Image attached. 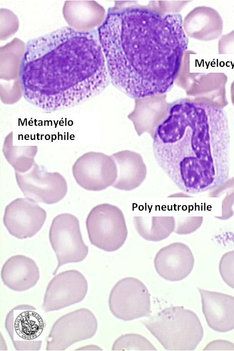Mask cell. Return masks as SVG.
Segmentation results:
<instances>
[{
  "label": "cell",
  "instance_id": "6da1fadb",
  "mask_svg": "<svg viewBox=\"0 0 234 351\" xmlns=\"http://www.w3.org/2000/svg\"><path fill=\"white\" fill-rule=\"evenodd\" d=\"M97 30L115 88L136 99L172 89L189 42L180 14L115 6Z\"/></svg>",
  "mask_w": 234,
  "mask_h": 351
},
{
  "label": "cell",
  "instance_id": "7a4b0ae2",
  "mask_svg": "<svg viewBox=\"0 0 234 351\" xmlns=\"http://www.w3.org/2000/svg\"><path fill=\"white\" fill-rule=\"evenodd\" d=\"M20 79L25 100L45 111L70 108L98 96L110 82L98 30L65 26L30 39Z\"/></svg>",
  "mask_w": 234,
  "mask_h": 351
},
{
  "label": "cell",
  "instance_id": "3957f363",
  "mask_svg": "<svg viewBox=\"0 0 234 351\" xmlns=\"http://www.w3.org/2000/svg\"><path fill=\"white\" fill-rule=\"evenodd\" d=\"M158 166L181 191L196 194L223 184L230 171V131L223 109L181 98L168 107L153 136Z\"/></svg>",
  "mask_w": 234,
  "mask_h": 351
},
{
  "label": "cell",
  "instance_id": "277c9868",
  "mask_svg": "<svg viewBox=\"0 0 234 351\" xmlns=\"http://www.w3.org/2000/svg\"><path fill=\"white\" fill-rule=\"evenodd\" d=\"M143 324L168 351H193L203 337L197 315L183 307L167 308Z\"/></svg>",
  "mask_w": 234,
  "mask_h": 351
},
{
  "label": "cell",
  "instance_id": "5b68a950",
  "mask_svg": "<svg viewBox=\"0 0 234 351\" xmlns=\"http://www.w3.org/2000/svg\"><path fill=\"white\" fill-rule=\"evenodd\" d=\"M91 243L106 252L118 250L125 243L128 230L122 211L117 206L102 203L95 206L86 221Z\"/></svg>",
  "mask_w": 234,
  "mask_h": 351
},
{
  "label": "cell",
  "instance_id": "8992f818",
  "mask_svg": "<svg viewBox=\"0 0 234 351\" xmlns=\"http://www.w3.org/2000/svg\"><path fill=\"white\" fill-rule=\"evenodd\" d=\"M49 236L58 262L53 274L65 264L82 261L88 254V247L83 240L79 221L72 214L57 215L52 222Z\"/></svg>",
  "mask_w": 234,
  "mask_h": 351
},
{
  "label": "cell",
  "instance_id": "52a82bcc",
  "mask_svg": "<svg viewBox=\"0 0 234 351\" xmlns=\"http://www.w3.org/2000/svg\"><path fill=\"white\" fill-rule=\"evenodd\" d=\"M46 326L45 319L35 307L22 304L7 313L5 327L17 351L39 350L42 341L37 340Z\"/></svg>",
  "mask_w": 234,
  "mask_h": 351
},
{
  "label": "cell",
  "instance_id": "ba28073f",
  "mask_svg": "<svg viewBox=\"0 0 234 351\" xmlns=\"http://www.w3.org/2000/svg\"><path fill=\"white\" fill-rule=\"evenodd\" d=\"M17 184L24 196L33 201L47 204L62 200L67 192L65 178L58 172H48L45 167L35 163L24 173L15 171Z\"/></svg>",
  "mask_w": 234,
  "mask_h": 351
},
{
  "label": "cell",
  "instance_id": "9c48e42d",
  "mask_svg": "<svg viewBox=\"0 0 234 351\" xmlns=\"http://www.w3.org/2000/svg\"><path fill=\"white\" fill-rule=\"evenodd\" d=\"M98 322L89 310L81 308L59 318L47 338V351H64L76 342L92 337Z\"/></svg>",
  "mask_w": 234,
  "mask_h": 351
},
{
  "label": "cell",
  "instance_id": "30bf717a",
  "mask_svg": "<svg viewBox=\"0 0 234 351\" xmlns=\"http://www.w3.org/2000/svg\"><path fill=\"white\" fill-rule=\"evenodd\" d=\"M109 306L117 318L129 321L149 315L150 294L137 278L125 277L118 281L111 291Z\"/></svg>",
  "mask_w": 234,
  "mask_h": 351
},
{
  "label": "cell",
  "instance_id": "8fae6325",
  "mask_svg": "<svg viewBox=\"0 0 234 351\" xmlns=\"http://www.w3.org/2000/svg\"><path fill=\"white\" fill-rule=\"evenodd\" d=\"M72 173L81 187L92 191L112 186L117 176V167L111 156L96 152H89L79 156L73 165Z\"/></svg>",
  "mask_w": 234,
  "mask_h": 351
},
{
  "label": "cell",
  "instance_id": "7c38bea8",
  "mask_svg": "<svg viewBox=\"0 0 234 351\" xmlns=\"http://www.w3.org/2000/svg\"><path fill=\"white\" fill-rule=\"evenodd\" d=\"M87 291V280L80 272L75 270L61 272L49 283L42 308L45 312L62 309L82 301Z\"/></svg>",
  "mask_w": 234,
  "mask_h": 351
},
{
  "label": "cell",
  "instance_id": "4fadbf2b",
  "mask_svg": "<svg viewBox=\"0 0 234 351\" xmlns=\"http://www.w3.org/2000/svg\"><path fill=\"white\" fill-rule=\"evenodd\" d=\"M46 213L36 202L18 198L5 208L3 223L10 234L18 239L35 235L42 228Z\"/></svg>",
  "mask_w": 234,
  "mask_h": 351
},
{
  "label": "cell",
  "instance_id": "5bb4252c",
  "mask_svg": "<svg viewBox=\"0 0 234 351\" xmlns=\"http://www.w3.org/2000/svg\"><path fill=\"white\" fill-rule=\"evenodd\" d=\"M195 259L185 244L174 242L162 248L156 254L154 265L158 274L170 281L185 278L193 270Z\"/></svg>",
  "mask_w": 234,
  "mask_h": 351
},
{
  "label": "cell",
  "instance_id": "9a60e30c",
  "mask_svg": "<svg viewBox=\"0 0 234 351\" xmlns=\"http://www.w3.org/2000/svg\"><path fill=\"white\" fill-rule=\"evenodd\" d=\"M202 311L208 326L213 330L225 332L234 329V297L198 289Z\"/></svg>",
  "mask_w": 234,
  "mask_h": 351
},
{
  "label": "cell",
  "instance_id": "2e32d148",
  "mask_svg": "<svg viewBox=\"0 0 234 351\" xmlns=\"http://www.w3.org/2000/svg\"><path fill=\"white\" fill-rule=\"evenodd\" d=\"M40 277L35 261L23 255H16L8 258L1 271V280L10 289L23 292L34 287Z\"/></svg>",
  "mask_w": 234,
  "mask_h": 351
},
{
  "label": "cell",
  "instance_id": "e0dca14e",
  "mask_svg": "<svg viewBox=\"0 0 234 351\" xmlns=\"http://www.w3.org/2000/svg\"><path fill=\"white\" fill-rule=\"evenodd\" d=\"M183 27L190 37L203 41H211L221 35L223 22L216 10L203 6L195 8L186 16Z\"/></svg>",
  "mask_w": 234,
  "mask_h": 351
},
{
  "label": "cell",
  "instance_id": "ac0fdd59",
  "mask_svg": "<svg viewBox=\"0 0 234 351\" xmlns=\"http://www.w3.org/2000/svg\"><path fill=\"white\" fill-rule=\"evenodd\" d=\"M117 169V176L112 186L130 191L138 187L147 175L146 166L141 156L135 152L123 150L112 154Z\"/></svg>",
  "mask_w": 234,
  "mask_h": 351
},
{
  "label": "cell",
  "instance_id": "d6986e66",
  "mask_svg": "<svg viewBox=\"0 0 234 351\" xmlns=\"http://www.w3.org/2000/svg\"><path fill=\"white\" fill-rule=\"evenodd\" d=\"M227 76L224 73H202L195 79L187 94L193 98L223 109L228 104L225 86Z\"/></svg>",
  "mask_w": 234,
  "mask_h": 351
},
{
  "label": "cell",
  "instance_id": "ffe728a7",
  "mask_svg": "<svg viewBox=\"0 0 234 351\" xmlns=\"http://www.w3.org/2000/svg\"><path fill=\"white\" fill-rule=\"evenodd\" d=\"M135 228L143 239L157 242L167 238L174 232V216H134Z\"/></svg>",
  "mask_w": 234,
  "mask_h": 351
},
{
  "label": "cell",
  "instance_id": "44dd1931",
  "mask_svg": "<svg viewBox=\"0 0 234 351\" xmlns=\"http://www.w3.org/2000/svg\"><path fill=\"white\" fill-rule=\"evenodd\" d=\"M13 133L11 132L4 140L2 152L8 162L15 171L24 173L35 163L34 157L38 152L37 146H14Z\"/></svg>",
  "mask_w": 234,
  "mask_h": 351
},
{
  "label": "cell",
  "instance_id": "7402d4cb",
  "mask_svg": "<svg viewBox=\"0 0 234 351\" xmlns=\"http://www.w3.org/2000/svg\"><path fill=\"white\" fill-rule=\"evenodd\" d=\"M113 351H156L145 337L135 333L122 335L114 343Z\"/></svg>",
  "mask_w": 234,
  "mask_h": 351
},
{
  "label": "cell",
  "instance_id": "603a6c76",
  "mask_svg": "<svg viewBox=\"0 0 234 351\" xmlns=\"http://www.w3.org/2000/svg\"><path fill=\"white\" fill-rule=\"evenodd\" d=\"M226 193V195L222 201V215L219 219L226 220L234 214L232 210L234 204V177L227 179L223 184L212 190L209 194L211 197H217L221 194Z\"/></svg>",
  "mask_w": 234,
  "mask_h": 351
},
{
  "label": "cell",
  "instance_id": "cb8c5ba5",
  "mask_svg": "<svg viewBox=\"0 0 234 351\" xmlns=\"http://www.w3.org/2000/svg\"><path fill=\"white\" fill-rule=\"evenodd\" d=\"M219 271L224 281L234 289V250L222 255L219 264Z\"/></svg>",
  "mask_w": 234,
  "mask_h": 351
},
{
  "label": "cell",
  "instance_id": "d4e9b609",
  "mask_svg": "<svg viewBox=\"0 0 234 351\" xmlns=\"http://www.w3.org/2000/svg\"><path fill=\"white\" fill-rule=\"evenodd\" d=\"M176 218L174 232L181 235L194 232L201 226L203 221L202 216H177Z\"/></svg>",
  "mask_w": 234,
  "mask_h": 351
},
{
  "label": "cell",
  "instance_id": "484cf974",
  "mask_svg": "<svg viewBox=\"0 0 234 351\" xmlns=\"http://www.w3.org/2000/svg\"><path fill=\"white\" fill-rule=\"evenodd\" d=\"M219 54H234V30L221 37L218 42Z\"/></svg>",
  "mask_w": 234,
  "mask_h": 351
},
{
  "label": "cell",
  "instance_id": "4316f807",
  "mask_svg": "<svg viewBox=\"0 0 234 351\" xmlns=\"http://www.w3.org/2000/svg\"><path fill=\"white\" fill-rule=\"evenodd\" d=\"M203 350L234 351V344L227 340H214L209 343Z\"/></svg>",
  "mask_w": 234,
  "mask_h": 351
},
{
  "label": "cell",
  "instance_id": "83f0119b",
  "mask_svg": "<svg viewBox=\"0 0 234 351\" xmlns=\"http://www.w3.org/2000/svg\"><path fill=\"white\" fill-rule=\"evenodd\" d=\"M230 91L232 103L234 106V80L231 84Z\"/></svg>",
  "mask_w": 234,
  "mask_h": 351
}]
</instances>
